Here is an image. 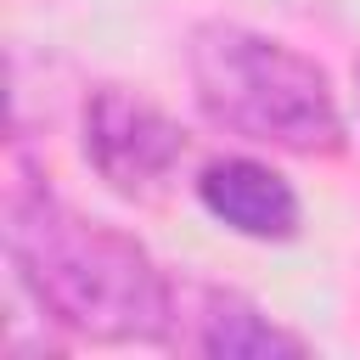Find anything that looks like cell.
Here are the masks:
<instances>
[{"mask_svg":"<svg viewBox=\"0 0 360 360\" xmlns=\"http://www.w3.org/2000/svg\"><path fill=\"white\" fill-rule=\"evenodd\" d=\"M197 202L231 225L236 236H253V242H292L298 236V191L270 169V163H253V158H225V163H208L202 180H197Z\"/></svg>","mask_w":360,"mask_h":360,"instance_id":"cell-4","label":"cell"},{"mask_svg":"<svg viewBox=\"0 0 360 360\" xmlns=\"http://www.w3.org/2000/svg\"><path fill=\"white\" fill-rule=\"evenodd\" d=\"M84 158L118 197H158L186 158V129L124 84H96L84 101Z\"/></svg>","mask_w":360,"mask_h":360,"instance_id":"cell-3","label":"cell"},{"mask_svg":"<svg viewBox=\"0 0 360 360\" xmlns=\"http://www.w3.org/2000/svg\"><path fill=\"white\" fill-rule=\"evenodd\" d=\"M174 315H191V338L186 349L208 354V360H304L309 343L287 326H276L253 298L231 292V287H197L191 292V309H180V292H174Z\"/></svg>","mask_w":360,"mask_h":360,"instance_id":"cell-5","label":"cell"},{"mask_svg":"<svg viewBox=\"0 0 360 360\" xmlns=\"http://www.w3.org/2000/svg\"><path fill=\"white\" fill-rule=\"evenodd\" d=\"M186 73L202 118L236 141L292 158H332L349 141L326 68L287 39L242 22H197L186 39Z\"/></svg>","mask_w":360,"mask_h":360,"instance_id":"cell-2","label":"cell"},{"mask_svg":"<svg viewBox=\"0 0 360 360\" xmlns=\"http://www.w3.org/2000/svg\"><path fill=\"white\" fill-rule=\"evenodd\" d=\"M6 253L17 287L51 326L96 343L174 338V281L152 264V253L129 231L68 208L34 180L6 191Z\"/></svg>","mask_w":360,"mask_h":360,"instance_id":"cell-1","label":"cell"}]
</instances>
